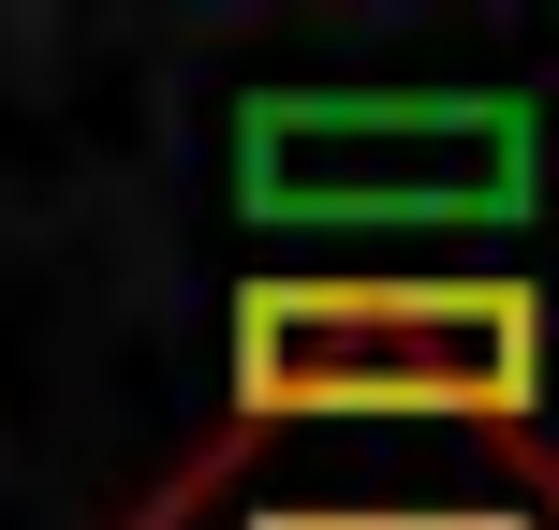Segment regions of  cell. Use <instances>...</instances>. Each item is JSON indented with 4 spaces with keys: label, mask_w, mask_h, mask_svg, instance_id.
I'll return each mask as SVG.
<instances>
[{
    "label": "cell",
    "mask_w": 559,
    "mask_h": 530,
    "mask_svg": "<svg viewBox=\"0 0 559 530\" xmlns=\"http://www.w3.org/2000/svg\"><path fill=\"white\" fill-rule=\"evenodd\" d=\"M236 427H442V443L559 472L545 443V295L531 280H427V266H280L236 295Z\"/></svg>",
    "instance_id": "1"
},
{
    "label": "cell",
    "mask_w": 559,
    "mask_h": 530,
    "mask_svg": "<svg viewBox=\"0 0 559 530\" xmlns=\"http://www.w3.org/2000/svg\"><path fill=\"white\" fill-rule=\"evenodd\" d=\"M545 177L515 89H265L236 118V207L265 236H486Z\"/></svg>",
    "instance_id": "2"
}]
</instances>
